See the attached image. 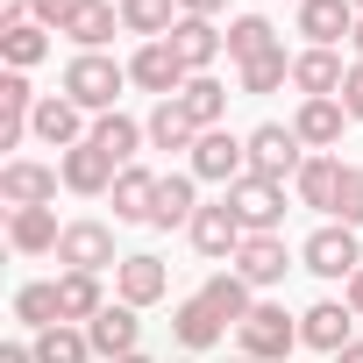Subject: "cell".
I'll return each mask as SVG.
<instances>
[{"label":"cell","mask_w":363,"mask_h":363,"mask_svg":"<svg viewBox=\"0 0 363 363\" xmlns=\"http://www.w3.org/2000/svg\"><path fill=\"white\" fill-rule=\"evenodd\" d=\"M121 86H128V65H114L107 50H79V57L65 65V100L86 107V114H114Z\"/></svg>","instance_id":"cell-1"},{"label":"cell","mask_w":363,"mask_h":363,"mask_svg":"<svg viewBox=\"0 0 363 363\" xmlns=\"http://www.w3.org/2000/svg\"><path fill=\"white\" fill-rule=\"evenodd\" d=\"M235 342H242V356H257V363H285V356L299 349V320H292L278 299H257L250 320L235 328Z\"/></svg>","instance_id":"cell-2"},{"label":"cell","mask_w":363,"mask_h":363,"mask_svg":"<svg viewBox=\"0 0 363 363\" xmlns=\"http://www.w3.org/2000/svg\"><path fill=\"white\" fill-rule=\"evenodd\" d=\"M299 264L313 271V278H356L363 271V242H356V228H342V221H320L306 242H299Z\"/></svg>","instance_id":"cell-3"},{"label":"cell","mask_w":363,"mask_h":363,"mask_svg":"<svg viewBox=\"0 0 363 363\" xmlns=\"http://www.w3.org/2000/svg\"><path fill=\"white\" fill-rule=\"evenodd\" d=\"M193 178H207V186H235V178H250V135H228V128H207L193 143Z\"/></svg>","instance_id":"cell-4"},{"label":"cell","mask_w":363,"mask_h":363,"mask_svg":"<svg viewBox=\"0 0 363 363\" xmlns=\"http://www.w3.org/2000/svg\"><path fill=\"white\" fill-rule=\"evenodd\" d=\"M299 164H306V143L285 128V121H264V128H250V171L257 178H299Z\"/></svg>","instance_id":"cell-5"},{"label":"cell","mask_w":363,"mask_h":363,"mask_svg":"<svg viewBox=\"0 0 363 363\" xmlns=\"http://www.w3.org/2000/svg\"><path fill=\"white\" fill-rule=\"evenodd\" d=\"M228 207L242 214L250 235H278V221H285V186L250 171V178H235V186H228Z\"/></svg>","instance_id":"cell-6"},{"label":"cell","mask_w":363,"mask_h":363,"mask_svg":"<svg viewBox=\"0 0 363 363\" xmlns=\"http://www.w3.org/2000/svg\"><path fill=\"white\" fill-rule=\"evenodd\" d=\"M186 235H193V250H200V257H214V264H221V257H228V264H235V250H242V242H250V228H242V214H235V207H228V193H221V200H214V207H200V214H193V228H186Z\"/></svg>","instance_id":"cell-7"},{"label":"cell","mask_w":363,"mask_h":363,"mask_svg":"<svg viewBox=\"0 0 363 363\" xmlns=\"http://www.w3.org/2000/svg\"><path fill=\"white\" fill-rule=\"evenodd\" d=\"M186 57H178L171 43H143L135 57H128V86H143V93H157V100H178L186 93Z\"/></svg>","instance_id":"cell-8"},{"label":"cell","mask_w":363,"mask_h":363,"mask_svg":"<svg viewBox=\"0 0 363 363\" xmlns=\"http://www.w3.org/2000/svg\"><path fill=\"white\" fill-rule=\"evenodd\" d=\"M57 186H65V171H57V164H36V157L0 164V200H8V207H50Z\"/></svg>","instance_id":"cell-9"},{"label":"cell","mask_w":363,"mask_h":363,"mask_svg":"<svg viewBox=\"0 0 363 363\" xmlns=\"http://www.w3.org/2000/svg\"><path fill=\"white\" fill-rule=\"evenodd\" d=\"M299 342L320 349V356H342V349L356 342V313H349V299H313V306L299 313Z\"/></svg>","instance_id":"cell-10"},{"label":"cell","mask_w":363,"mask_h":363,"mask_svg":"<svg viewBox=\"0 0 363 363\" xmlns=\"http://www.w3.org/2000/svg\"><path fill=\"white\" fill-rule=\"evenodd\" d=\"M356 0H299V36H306V50H335V43H349L356 36Z\"/></svg>","instance_id":"cell-11"},{"label":"cell","mask_w":363,"mask_h":363,"mask_svg":"<svg viewBox=\"0 0 363 363\" xmlns=\"http://www.w3.org/2000/svg\"><path fill=\"white\" fill-rule=\"evenodd\" d=\"M57 264H65V271H93V278H100L107 264H121V257H114V228H107V221H72V228H65V242H57Z\"/></svg>","instance_id":"cell-12"},{"label":"cell","mask_w":363,"mask_h":363,"mask_svg":"<svg viewBox=\"0 0 363 363\" xmlns=\"http://www.w3.org/2000/svg\"><path fill=\"white\" fill-rule=\"evenodd\" d=\"M164 292H171V271H164V257L135 250V257H121V264H114V299H128L135 313H143V306H157Z\"/></svg>","instance_id":"cell-13"},{"label":"cell","mask_w":363,"mask_h":363,"mask_svg":"<svg viewBox=\"0 0 363 363\" xmlns=\"http://www.w3.org/2000/svg\"><path fill=\"white\" fill-rule=\"evenodd\" d=\"M135 335H143V320H135V306H128V299H107V306L86 320V342H93V356H107V363L135 356Z\"/></svg>","instance_id":"cell-14"},{"label":"cell","mask_w":363,"mask_h":363,"mask_svg":"<svg viewBox=\"0 0 363 363\" xmlns=\"http://www.w3.org/2000/svg\"><path fill=\"white\" fill-rule=\"evenodd\" d=\"M29 135H36V143H50V150L65 157V150H79L93 128H86V107H72L65 93H50V100H36V121H29Z\"/></svg>","instance_id":"cell-15"},{"label":"cell","mask_w":363,"mask_h":363,"mask_svg":"<svg viewBox=\"0 0 363 363\" xmlns=\"http://www.w3.org/2000/svg\"><path fill=\"white\" fill-rule=\"evenodd\" d=\"M86 143H93L114 171H128V164H135V150L150 143V128H143V121H128V114L114 107V114H93V135H86Z\"/></svg>","instance_id":"cell-16"},{"label":"cell","mask_w":363,"mask_h":363,"mask_svg":"<svg viewBox=\"0 0 363 363\" xmlns=\"http://www.w3.org/2000/svg\"><path fill=\"white\" fill-rule=\"evenodd\" d=\"M164 43H171L178 57H186V72H214V57L228 50V36H221L207 15H178V29H171Z\"/></svg>","instance_id":"cell-17"},{"label":"cell","mask_w":363,"mask_h":363,"mask_svg":"<svg viewBox=\"0 0 363 363\" xmlns=\"http://www.w3.org/2000/svg\"><path fill=\"white\" fill-rule=\"evenodd\" d=\"M342 79H349V65H342L335 50H299V57H292L299 100H342Z\"/></svg>","instance_id":"cell-18"},{"label":"cell","mask_w":363,"mask_h":363,"mask_svg":"<svg viewBox=\"0 0 363 363\" xmlns=\"http://www.w3.org/2000/svg\"><path fill=\"white\" fill-rule=\"evenodd\" d=\"M193 214H200L193 171H164V178H157V207H150V228H193Z\"/></svg>","instance_id":"cell-19"},{"label":"cell","mask_w":363,"mask_h":363,"mask_svg":"<svg viewBox=\"0 0 363 363\" xmlns=\"http://www.w3.org/2000/svg\"><path fill=\"white\" fill-rule=\"evenodd\" d=\"M228 271H242L250 285H278V278L292 271V250H285V235H250V242L235 250Z\"/></svg>","instance_id":"cell-20"},{"label":"cell","mask_w":363,"mask_h":363,"mask_svg":"<svg viewBox=\"0 0 363 363\" xmlns=\"http://www.w3.org/2000/svg\"><path fill=\"white\" fill-rule=\"evenodd\" d=\"M292 193H299V207H313V214H328V221H335L342 157H306V164H299V178H292Z\"/></svg>","instance_id":"cell-21"},{"label":"cell","mask_w":363,"mask_h":363,"mask_svg":"<svg viewBox=\"0 0 363 363\" xmlns=\"http://www.w3.org/2000/svg\"><path fill=\"white\" fill-rule=\"evenodd\" d=\"M342 121H349V114H342V100H299L292 135H299L306 150H320V157H328V150L342 143Z\"/></svg>","instance_id":"cell-22"},{"label":"cell","mask_w":363,"mask_h":363,"mask_svg":"<svg viewBox=\"0 0 363 363\" xmlns=\"http://www.w3.org/2000/svg\"><path fill=\"white\" fill-rule=\"evenodd\" d=\"M8 242H15L22 257H43V250H57V242H65V228H57V207H15V214H8Z\"/></svg>","instance_id":"cell-23"},{"label":"cell","mask_w":363,"mask_h":363,"mask_svg":"<svg viewBox=\"0 0 363 363\" xmlns=\"http://www.w3.org/2000/svg\"><path fill=\"white\" fill-rule=\"evenodd\" d=\"M57 171H65V186H72V193H86V200H93V193H114V178H121V171H114L93 143L65 150V157H57Z\"/></svg>","instance_id":"cell-24"},{"label":"cell","mask_w":363,"mask_h":363,"mask_svg":"<svg viewBox=\"0 0 363 363\" xmlns=\"http://www.w3.org/2000/svg\"><path fill=\"white\" fill-rule=\"evenodd\" d=\"M178 107L193 114V128L207 135V128H221V114H228V86L214 79V72H193L186 79V93H178Z\"/></svg>","instance_id":"cell-25"},{"label":"cell","mask_w":363,"mask_h":363,"mask_svg":"<svg viewBox=\"0 0 363 363\" xmlns=\"http://www.w3.org/2000/svg\"><path fill=\"white\" fill-rule=\"evenodd\" d=\"M250 292H257V285H250L242 271H214V278L200 285V299H207V306H214V313H221L228 328H242V320H250V306H257Z\"/></svg>","instance_id":"cell-26"},{"label":"cell","mask_w":363,"mask_h":363,"mask_svg":"<svg viewBox=\"0 0 363 363\" xmlns=\"http://www.w3.org/2000/svg\"><path fill=\"white\" fill-rule=\"evenodd\" d=\"M114 221H150V207H157V171H143V164H128L121 178H114Z\"/></svg>","instance_id":"cell-27"},{"label":"cell","mask_w":363,"mask_h":363,"mask_svg":"<svg viewBox=\"0 0 363 363\" xmlns=\"http://www.w3.org/2000/svg\"><path fill=\"white\" fill-rule=\"evenodd\" d=\"M171 328H178V342H186V349H214L221 335H228V320L193 292V299H178V313H171Z\"/></svg>","instance_id":"cell-28"},{"label":"cell","mask_w":363,"mask_h":363,"mask_svg":"<svg viewBox=\"0 0 363 363\" xmlns=\"http://www.w3.org/2000/svg\"><path fill=\"white\" fill-rule=\"evenodd\" d=\"M121 29L143 43H164L178 29V0H121Z\"/></svg>","instance_id":"cell-29"},{"label":"cell","mask_w":363,"mask_h":363,"mask_svg":"<svg viewBox=\"0 0 363 363\" xmlns=\"http://www.w3.org/2000/svg\"><path fill=\"white\" fill-rule=\"evenodd\" d=\"M143 128H150V150H193V143H200V128H193V114L178 107V100H157Z\"/></svg>","instance_id":"cell-30"},{"label":"cell","mask_w":363,"mask_h":363,"mask_svg":"<svg viewBox=\"0 0 363 363\" xmlns=\"http://www.w3.org/2000/svg\"><path fill=\"white\" fill-rule=\"evenodd\" d=\"M271 50H285V43H278V29H271L264 15H235V22H228V57H235V65H257V57H271Z\"/></svg>","instance_id":"cell-31"},{"label":"cell","mask_w":363,"mask_h":363,"mask_svg":"<svg viewBox=\"0 0 363 363\" xmlns=\"http://www.w3.org/2000/svg\"><path fill=\"white\" fill-rule=\"evenodd\" d=\"M114 29H121V8H114V0H86V8H79V22L65 29L79 50H107L114 43Z\"/></svg>","instance_id":"cell-32"},{"label":"cell","mask_w":363,"mask_h":363,"mask_svg":"<svg viewBox=\"0 0 363 363\" xmlns=\"http://www.w3.org/2000/svg\"><path fill=\"white\" fill-rule=\"evenodd\" d=\"M0 57H8V72H29L50 57V29L43 22H15V29H0Z\"/></svg>","instance_id":"cell-33"},{"label":"cell","mask_w":363,"mask_h":363,"mask_svg":"<svg viewBox=\"0 0 363 363\" xmlns=\"http://www.w3.org/2000/svg\"><path fill=\"white\" fill-rule=\"evenodd\" d=\"M29 349H36V363H93V342H86V328H72V320L43 328Z\"/></svg>","instance_id":"cell-34"},{"label":"cell","mask_w":363,"mask_h":363,"mask_svg":"<svg viewBox=\"0 0 363 363\" xmlns=\"http://www.w3.org/2000/svg\"><path fill=\"white\" fill-rule=\"evenodd\" d=\"M57 306H65V320H93V313L107 306V292H100L93 271H65V278H57Z\"/></svg>","instance_id":"cell-35"},{"label":"cell","mask_w":363,"mask_h":363,"mask_svg":"<svg viewBox=\"0 0 363 363\" xmlns=\"http://www.w3.org/2000/svg\"><path fill=\"white\" fill-rule=\"evenodd\" d=\"M15 320H22V328H36V335H43V328H57V320H65L57 285H22V292H15Z\"/></svg>","instance_id":"cell-36"},{"label":"cell","mask_w":363,"mask_h":363,"mask_svg":"<svg viewBox=\"0 0 363 363\" xmlns=\"http://www.w3.org/2000/svg\"><path fill=\"white\" fill-rule=\"evenodd\" d=\"M278 86H292V57H285V50L242 65V93H278Z\"/></svg>","instance_id":"cell-37"},{"label":"cell","mask_w":363,"mask_h":363,"mask_svg":"<svg viewBox=\"0 0 363 363\" xmlns=\"http://www.w3.org/2000/svg\"><path fill=\"white\" fill-rule=\"evenodd\" d=\"M335 221L363 228V164H342V193H335Z\"/></svg>","instance_id":"cell-38"},{"label":"cell","mask_w":363,"mask_h":363,"mask_svg":"<svg viewBox=\"0 0 363 363\" xmlns=\"http://www.w3.org/2000/svg\"><path fill=\"white\" fill-rule=\"evenodd\" d=\"M79 8H86V0H36V22H43V29H57V36H65V29H72V22H79Z\"/></svg>","instance_id":"cell-39"},{"label":"cell","mask_w":363,"mask_h":363,"mask_svg":"<svg viewBox=\"0 0 363 363\" xmlns=\"http://www.w3.org/2000/svg\"><path fill=\"white\" fill-rule=\"evenodd\" d=\"M342 114L363 121V65H356V57H349V79H342Z\"/></svg>","instance_id":"cell-40"},{"label":"cell","mask_w":363,"mask_h":363,"mask_svg":"<svg viewBox=\"0 0 363 363\" xmlns=\"http://www.w3.org/2000/svg\"><path fill=\"white\" fill-rule=\"evenodd\" d=\"M221 8H228V0H178V15H207V22H214Z\"/></svg>","instance_id":"cell-41"},{"label":"cell","mask_w":363,"mask_h":363,"mask_svg":"<svg viewBox=\"0 0 363 363\" xmlns=\"http://www.w3.org/2000/svg\"><path fill=\"white\" fill-rule=\"evenodd\" d=\"M0 363H36V349H29V342H8V349H0Z\"/></svg>","instance_id":"cell-42"},{"label":"cell","mask_w":363,"mask_h":363,"mask_svg":"<svg viewBox=\"0 0 363 363\" xmlns=\"http://www.w3.org/2000/svg\"><path fill=\"white\" fill-rule=\"evenodd\" d=\"M342 299H349V313H356V320H363V271H356V278H349V292H342Z\"/></svg>","instance_id":"cell-43"},{"label":"cell","mask_w":363,"mask_h":363,"mask_svg":"<svg viewBox=\"0 0 363 363\" xmlns=\"http://www.w3.org/2000/svg\"><path fill=\"white\" fill-rule=\"evenodd\" d=\"M335 363H363V335H356V342H349V349H342Z\"/></svg>","instance_id":"cell-44"},{"label":"cell","mask_w":363,"mask_h":363,"mask_svg":"<svg viewBox=\"0 0 363 363\" xmlns=\"http://www.w3.org/2000/svg\"><path fill=\"white\" fill-rule=\"evenodd\" d=\"M349 50H356V65H363V22H356V36H349Z\"/></svg>","instance_id":"cell-45"},{"label":"cell","mask_w":363,"mask_h":363,"mask_svg":"<svg viewBox=\"0 0 363 363\" xmlns=\"http://www.w3.org/2000/svg\"><path fill=\"white\" fill-rule=\"evenodd\" d=\"M121 363H150V356H143V349H135V356H121Z\"/></svg>","instance_id":"cell-46"},{"label":"cell","mask_w":363,"mask_h":363,"mask_svg":"<svg viewBox=\"0 0 363 363\" xmlns=\"http://www.w3.org/2000/svg\"><path fill=\"white\" fill-rule=\"evenodd\" d=\"M228 363H257V356H228Z\"/></svg>","instance_id":"cell-47"},{"label":"cell","mask_w":363,"mask_h":363,"mask_svg":"<svg viewBox=\"0 0 363 363\" xmlns=\"http://www.w3.org/2000/svg\"><path fill=\"white\" fill-rule=\"evenodd\" d=\"M356 15H363V0H356Z\"/></svg>","instance_id":"cell-48"},{"label":"cell","mask_w":363,"mask_h":363,"mask_svg":"<svg viewBox=\"0 0 363 363\" xmlns=\"http://www.w3.org/2000/svg\"><path fill=\"white\" fill-rule=\"evenodd\" d=\"M186 363H193V356H186Z\"/></svg>","instance_id":"cell-49"}]
</instances>
